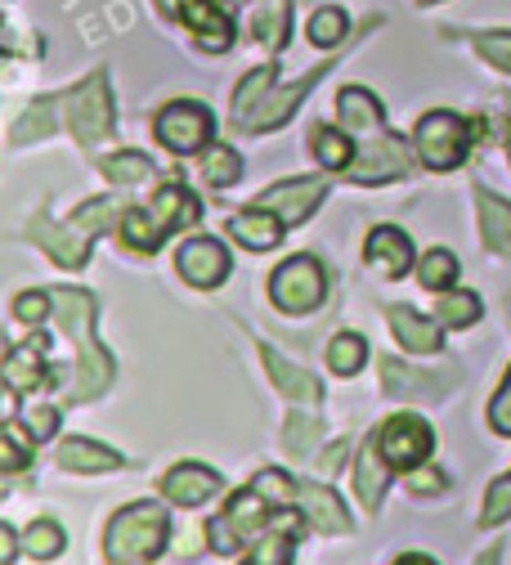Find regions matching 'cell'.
Returning a JSON list of instances; mask_svg holds the SVG:
<instances>
[{"mask_svg": "<svg viewBox=\"0 0 511 565\" xmlns=\"http://www.w3.org/2000/svg\"><path fill=\"white\" fill-rule=\"evenodd\" d=\"M413 145H417V158L430 167V171H454L467 162V149H471V126L449 113V108H435L417 121L413 130Z\"/></svg>", "mask_w": 511, "mask_h": 565, "instance_id": "277c9868", "label": "cell"}, {"mask_svg": "<svg viewBox=\"0 0 511 565\" xmlns=\"http://www.w3.org/2000/svg\"><path fill=\"white\" fill-rule=\"evenodd\" d=\"M158 484H162V493H167L175 508H202L206 499H215V493H221V471H211V467H202V462H180V467H171Z\"/></svg>", "mask_w": 511, "mask_h": 565, "instance_id": "8fae6325", "label": "cell"}, {"mask_svg": "<svg viewBox=\"0 0 511 565\" xmlns=\"http://www.w3.org/2000/svg\"><path fill=\"white\" fill-rule=\"evenodd\" d=\"M28 238H32V243H41V247L50 252V260H54V265H63V269H82V265H86V256H91V247H86V238H82V234L58 230V225H50L45 216H36V221L28 225Z\"/></svg>", "mask_w": 511, "mask_h": 565, "instance_id": "ac0fdd59", "label": "cell"}, {"mask_svg": "<svg viewBox=\"0 0 511 565\" xmlns=\"http://www.w3.org/2000/svg\"><path fill=\"white\" fill-rule=\"evenodd\" d=\"M422 6H435V0H422Z\"/></svg>", "mask_w": 511, "mask_h": 565, "instance_id": "680465c9", "label": "cell"}, {"mask_svg": "<svg viewBox=\"0 0 511 565\" xmlns=\"http://www.w3.org/2000/svg\"><path fill=\"white\" fill-rule=\"evenodd\" d=\"M269 82H274V67H256V73L234 90V121L243 126L252 113H256V104L269 95Z\"/></svg>", "mask_w": 511, "mask_h": 565, "instance_id": "d590c367", "label": "cell"}, {"mask_svg": "<svg viewBox=\"0 0 511 565\" xmlns=\"http://www.w3.org/2000/svg\"><path fill=\"white\" fill-rule=\"evenodd\" d=\"M507 319H511V292H507Z\"/></svg>", "mask_w": 511, "mask_h": 565, "instance_id": "9f6ffc18", "label": "cell"}, {"mask_svg": "<svg viewBox=\"0 0 511 565\" xmlns=\"http://www.w3.org/2000/svg\"><path fill=\"white\" fill-rule=\"evenodd\" d=\"M310 145H315V153H319V162H323L328 171H350V162H354V145H350L341 130H332V126H315V130H310Z\"/></svg>", "mask_w": 511, "mask_h": 565, "instance_id": "83f0119b", "label": "cell"}, {"mask_svg": "<svg viewBox=\"0 0 511 565\" xmlns=\"http://www.w3.org/2000/svg\"><path fill=\"white\" fill-rule=\"evenodd\" d=\"M345 32H350V19L332 6V10H319L315 19H310V45H319V50H332V45H341L345 41Z\"/></svg>", "mask_w": 511, "mask_h": 565, "instance_id": "f35d334b", "label": "cell"}, {"mask_svg": "<svg viewBox=\"0 0 511 565\" xmlns=\"http://www.w3.org/2000/svg\"><path fill=\"white\" fill-rule=\"evenodd\" d=\"M211 130H215V117L202 104H193V99L167 104L158 113V121H153V135L162 139L171 153H198V149H206Z\"/></svg>", "mask_w": 511, "mask_h": 565, "instance_id": "ba28073f", "label": "cell"}, {"mask_svg": "<svg viewBox=\"0 0 511 565\" xmlns=\"http://www.w3.org/2000/svg\"><path fill=\"white\" fill-rule=\"evenodd\" d=\"M113 565H130V561H113Z\"/></svg>", "mask_w": 511, "mask_h": 565, "instance_id": "6f0895ef", "label": "cell"}, {"mask_svg": "<svg viewBox=\"0 0 511 565\" xmlns=\"http://www.w3.org/2000/svg\"><path fill=\"white\" fill-rule=\"evenodd\" d=\"M507 153H511V104H507Z\"/></svg>", "mask_w": 511, "mask_h": 565, "instance_id": "db71d44e", "label": "cell"}, {"mask_svg": "<svg viewBox=\"0 0 511 565\" xmlns=\"http://www.w3.org/2000/svg\"><path fill=\"white\" fill-rule=\"evenodd\" d=\"M121 243L130 252H158L162 225L149 216V211H126V216H121Z\"/></svg>", "mask_w": 511, "mask_h": 565, "instance_id": "1f68e13d", "label": "cell"}, {"mask_svg": "<svg viewBox=\"0 0 511 565\" xmlns=\"http://www.w3.org/2000/svg\"><path fill=\"white\" fill-rule=\"evenodd\" d=\"M0 399H6V391H0Z\"/></svg>", "mask_w": 511, "mask_h": 565, "instance_id": "91938a15", "label": "cell"}, {"mask_svg": "<svg viewBox=\"0 0 511 565\" xmlns=\"http://www.w3.org/2000/svg\"><path fill=\"white\" fill-rule=\"evenodd\" d=\"M63 113H67L72 135H77L86 149H95L99 139H108V130H113V95H108V77L95 73V77H86L77 90H67Z\"/></svg>", "mask_w": 511, "mask_h": 565, "instance_id": "8992f818", "label": "cell"}, {"mask_svg": "<svg viewBox=\"0 0 511 565\" xmlns=\"http://www.w3.org/2000/svg\"><path fill=\"white\" fill-rule=\"evenodd\" d=\"M274 499L260 489V484H247V489H238L234 499H230V508L221 512V516H211L206 521V539H211V547L215 552H238L243 543H256L260 539V530L274 521Z\"/></svg>", "mask_w": 511, "mask_h": 565, "instance_id": "3957f363", "label": "cell"}, {"mask_svg": "<svg viewBox=\"0 0 511 565\" xmlns=\"http://www.w3.org/2000/svg\"><path fill=\"white\" fill-rule=\"evenodd\" d=\"M454 377H426V373H413L408 364L400 360H382V386L391 399H440L449 391Z\"/></svg>", "mask_w": 511, "mask_h": 565, "instance_id": "2e32d148", "label": "cell"}, {"mask_svg": "<svg viewBox=\"0 0 511 565\" xmlns=\"http://www.w3.org/2000/svg\"><path fill=\"white\" fill-rule=\"evenodd\" d=\"M476 50H480L493 67L511 73V32H480V36H476Z\"/></svg>", "mask_w": 511, "mask_h": 565, "instance_id": "f6af8a7d", "label": "cell"}, {"mask_svg": "<svg viewBox=\"0 0 511 565\" xmlns=\"http://www.w3.org/2000/svg\"><path fill=\"white\" fill-rule=\"evenodd\" d=\"M54 108H58V99H36L19 121H14V145H36V139H45L50 130H54Z\"/></svg>", "mask_w": 511, "mask_h": 565, "instance_id": "836d02e7", "label": "cell"}, {"mask_svg": "<svg viewBox=\"0 0 511 565\" xmlns=\"http://www.w3.org/2000/svg\"><path fill=\"white\" fill-rule=\"evenodd\" d=\"M202 175H206V184H215V189H230V184H238V175H243V158H238L230 145H211L206 158H202Z\"/></svg>", "mask_w": 511, "mask_h": 565, "instance_id": "d6a6232c", "label": "cell"}, {"mask_svg": "<svg viewBox=\"0 0 511 565\" xmlns=\"http://www.w3.org/2000/svg\"><path fill=\"white\" fill-rule=\"evenodd\" d=\"M99 171L113 180V184H121V189H130V184H149L153 180V162L143 158V153H113V158H104L99 162Z\"/></svg>", "mask_w": 511, "mask_h": 565, "instance_id": "f546056e", "label": "cell"}, {"mask_svg": "<svg viewBox=\"0 0 511 565\" xmlns=\"http://www.w3.org/2000/svg\"><path fill=\"white\" fill-rule=\"evenodd\" d=\"M287 561H291V534L287 530L278 534V525H274V534L256 539V547L247 556V565H287Z\"/></svg>", "mask_w": 511, "mask_h": 565, "instance_id": "b9f144b4", "label": "cell"}, {"mask_svg": "<svg viewBox=\"0 0 511 565\" xmlns=\"http://www.w3.org/2000/svg\"><path fill=\"white\" fill-rule=\"evenodd\" d=\"M95 297L91 292H82V288H63V292H54V315H58V323L67 328V337L77 341V350H82V377H77V386H72V399L77 404H91V399H99L104 391H108V382H113V360H108V350L95 341Z\"/></svg>", "mask_w": 511, "mask_h": 565, "instance_id": "6da1fadb", "label": "cell"}, {"mask_svg": "<svg viewBox=\"0 0 511 565\" xmlns=\"http://www.w3.org/2000/svg\"><path fill=\"white\" fill-rule=\"evenodd\" d=\"M502 521H511V476H502V480L489 484V499H485V512H480V525L485 530H493Z\"/></svg>", "mask_w": 511, "mask_h": 565, "instance_id": "7bdbcfd3", "label": "cell"}, {"mask_svg": "<svg viewBox=\"0 0 511 565\" xmlns=\"http://www.w3.org/2000/svg\"><path fill=\"white\" fill-rule=\"evenodd\" d=\"M19 556V534L10 525H0V565H14Z\"/></svg>", "mask_w": 511, "mask_h": 565, "instance_id": "f907efd6", "label": "cell"}, {"mask_svg": "<svg viewBox=\"0 0 511 565\" xmlns=\"http://www.w3.org/2000/svg\"><path fill=\"white\" fill-rule=\"evenodd\" d=\"M382 462H386V458H382L377 440L363 445L359 467H354V489H359V503H363V508H377L382 493H386V467H382Z\"/></svg>", "mask_w": 511, "mask_h": 565, "instance_id": "484cf974", "label": "cell"}, {"mask_svg": "<svg viewBox=\"0 0 511 565\" xmlns=\"http://www.w3.org/2000/svg\"><path fill=\"white\" fill-rule=\"evenodd\" d=\"M337 108H341V126L345 130H382V104L377 95L359 90V86H345L337 95Z\"/></svg>", "mask_w": 511, "mask_h": 565, "instance_id": "d4e9b609", "label": "cell"}, {"mask_svg": "<svg viewBox=\"0 0 511 565\" xmlns=\"http://www.w3.org/2000/svg\"><path fill=\"white\" fill-rule=\"evenodd\" d=\"M395 565H435V561H430V556H422V552H408V556H400Z\"/></svg>", "mask_w": 511, "mask_h": 565, "instance_id": "816d5d0a", "label": "cell"}, {"mask_svg": "<svg viewBox=\"0 0 511 565\" xmlns=\"http://www.w3.org/2000/svg\"><path fill=\"white\" fill-rule=\"evenodd\" d=\"M14 355V350H10V341H6V332H0V364H6Z\"/></svg>", "mask_w": 511, "mask_h": 565, "instance_id": "f5cc1de1", "label": "cell"}, {"mask_svg": "<svg viewBox=\"0 0 511 565\" xmlns=\"http://www.w3.org/2000/svg\"><path fill=\"white\" fill-rule=\"evenodd\" d=\"M319 202H323V180H283V184L265 189L256 206L274 211V216H278L283 225H301Z\"/></svg>", "mask_w": 511, "mask_h": 565, "instance_id": "30bf717a", "label": "cell"}, {"mask_svg": "<svg viewBox=\"0 0 511 565\" xmlns=\"http://www.w3.org/2000/svg\"><path fill=\"white\" fill-rule=\"evenodd\" d=\"M476 206H480V234H485V243L498 256H511V202H502L489 189H480Z\"/></svg>", "mask_w": 511, "mask_h": 565, "instance_id": "603a6c76", "label": "cell"}, {"mask_svg": "<svg viewBox=\"0 0 511 565\" xmlns=\"http://www.w3.org/2000/svg\"><path fill=\"white\" fill-rule=\"evenodd\" d=\"M149 216L162 225V234L167 230H180V225H193L198 221V198L189 189H180V184H167V189H158Z\"/></svg>", "mask_w": 511, "mask_h": 565, "instance_id": "cb8c5ba5", "label": "cell"}, {"mask_svg": "<svg viewBox=\"0 0 511 565\" xmlns=\"http://www.w3.org/2000/svg\"><path fill=\"white\" fill-rule=\"evenodd\" d=\"M113 216H126L121 202H113V198H95V202L77 206V216H72V225H77L82 234H104V230L113 225Z\"/></svg>", "mask_w": 511, "mask_h": 565, "instance_id": "74e56055", "label": "cell"}, {"mask_svg": "<svg viewBox=\"0 0 511 565\" xmlns=\"http://www.w3.org/2000/svg\"><path fill=\"white\" fill-rule=\"evenodd\" d=\"M480 319V297L476 292H449L440 301V323L445 328H471Z\"/></svg>", "mask_w": 511, "mask_h": 565, "instance_id": "ab89813d", "label": "cell"}, {"mask_svg": "<svg viewBox=\"0 0 511 565\" xmlns=\"http://www.w3.org/2000/svg\"><path fill=\"white\" fill-rule=\"evenodd\" d=\"M363 252H369V260H373L386 278H400V274L413 269V243H408V234L395 230V225H377V230L369 234V243H363Z\"/></svg>", "mask_w": 511, "mask_h": 565, "instance_id": "9a60e30c", "label": "cell"}, {"mask_svg": "<svg viewBox=\"0 0 511 565\" xmlns=\"http://www.w3.org/2000/svg\"><path fill=\"white\" fill-rule=\"evenodd\" d=\"M260 360H265V369H269V382H274L287 399H297V404H319L323 386H319L315 373H306V369H297V364H287L274 345H260Z\"/></svg>", "mask_w": 511, "mask_h": 565, "instance_id": "e0dca14e", "label": "cell"}, {"mask_svg": "<svg viewBox=\"0 0 511 565\" xmlns=\"http://www.w3.org/2000/svg\"><path fill=\"white\" fill-rule=\"evenodd\" d=\"M445 484H449V476L435 471V467H422V471L408 476V489H413V493H440Z\"/></svg>", "mask_w": 511, "mask_h": 565, "instance_id": "681fc988", "label": "cell"}, {"mask_svg": "<svg viewBox=\"0 0 511 565\" xmlns=\"http://www.w3.org/2000/svg\"><path fill=\"white\" fill-rule=\"evenodd\" d=\"M332 73V63H323V67H315V73L310 77H301L297 86H283L278 95H265L260 104H256V113L243 121L247 130H274V126H283L287 117H291V108H297L315 86H319V77H328Z\"/></svg>", "mask_w": 511, "mask_h": 565, "instance_id": "4fadbf2b", "label": "cell"}, {"mask_svg": "<svg viewBox=\"0 0 511 565\" xmlns=\"http://www.w3.org/2000/svg\"><path fill=\"white\" fill-rule=\"evenodd\" d=\"M180 19L202 36V45L206 50H230V41H234V23L225 19V10L215 6V0H184L180 6Z\"/></svg>", "mask_w": 511, "mask_h": 565, "instance_id": "d6986e66", "label": "cell"}, {"mask_svg": "<svg viewBox=\"0 0 511 565\" xmlns=\"http://www.w3.org/2000/svg\"><path fill=\"white\" fill-rule=\"evenodd\" d=\"M175 269L184 282H193V288H215V282H225V274H230V256L215 238H193L180 247Z\"/></svg>", "mask_w": 511, "mask_h": 565, "instance_id": "7c38bea8", "label": "cell"}, {"mask_svg": "<svg viewBox=\"0 0 511 565\" xmlns=\"http://www.w3.org/2000/svg\"><path fill=\"white\" fill-rule=\"evenodd\" d=\"M363 360H369V341H363L359 332H341V337H332V345H328V364H332L337 377H354V373L363 369Z\"/></svg>", "mask_w": 511, "mask_h": 565, "instance_id": "4dcf8cb0", "label": "cell"}, {"mask_svg": "<svg viewBox=\"0 0 511 565\" xmlns=\"http://www.w3.org/2000/svg\"><path fill=\"white\" fill-rule=\"evenodd\" d=\"M23 547H28L36 561H50V556H58V552H63V530H58L54 521H36V525H28Z\"/></svg>", "mask_w": 511, "mask_h": 565, "instance_id": "60d3db41", "label": "cell"}, {"mask_svg": "<svg viewBox=\"0 0 511 565\" xmlns=\"http://www.w3.org/2000/svg\"><path fill=\"white\" fill-rule=\"evenodd\" d=\"M167 530H171V516H167L162 503H135V508H121V512L108 521L104 552H108V561L143 565V561H153V556L167 547Z\"/></svg>", "mask_w": 511, "mask_h": 565, "instance_id": "7a4b0ae2", "label": "cell"}, {"mask_svg": "<svg viewBox=\"0 0 511 565\" xmlns=\"http://www.w3.org/2000/svg\"><path fill=\"white\" fill-rule=\"evenodd\" d=\"M373 440H377L386 467H395V471H413V467H422V458L435 449V431L426 427L417 413H395V417H386V422H382V431H377Z\"/></svg>", "mask_w": 511, "mask_h": 565, "instance_id": "52a82bcc", "label": "cell"}, {"mask_svg": "<svg viewBox=\"0 0 511 565\" xmlns=\"http://www.w3.org/2000/svg\"><path fill=\"white\" fill-rule=\"evenodd\" d=\"M417 278H422V288H426V292H449L454 282H458V256L445 252V247L426 252L422 265H417Z\"/></svg>", "mask_w": 511, "mask_h": 565, "instance_id": "4316f807", "label": "cell"}, {"mask_svg": "<svg viewBox=\"0 0 511 565\" xmlns=\"http://www.w3.org/2000/svg\"><path fill=\"white\" fill-rule=\"evenodd\" d=\"M58 467L63 471H77V476H91V471H121V454L95 445V440H63L58 449Z\"/></svg>", "mask_w": 511, "mask_h": 565, "instance_id": "7402d4cb", "label": "cell"}, {"mask_svg": "<svg viewBox=\"0 0 511 565\" xmlns=\"http://www.w3.org/2000/svg\"><path fill=\"white\" fill-rule=\"evenodd\" d=\"M287 28H291V6H287V0H278V6H265V10L252 19L256 41H260V45H269V50H283Z\"/></svg>", "mask_w": 511, "mask_h": 565, "instance_id": "e575fe53", "label": "cell"}, {"mask_svg": "<svg viewBox=\"0 0 511 565\" xmlns=\"http://www.w3.org/2000/svg\"><path fill=\"white\" fill-rule=\"evenodd\" d=\"M23 467H28V449L10 431H0V476H14Z\"/></svg>", "mask_w": 511, "mask_h": 565, "instance_id": "7dc6e473", "label": "cell"}, {"mask_svg": "<svg viewBox=\"0 0 511 565\" xmlns=\"http://www.w3.org/2000/svg\"><path fill=\"white\" fill-rule=\"evenodd\" d=\"M480 565H498V552H489V556H480Z\"/></svg>", "mask_w": 511, "mask_h": 565, "instance_id": "11a10c76", "label": "cell"}, {"mask_svg": "<svg viewBox=\"0 0 511 565\" xmlns=\"http://www.w3.org/2000/svg\"><path fill=\"white\" fill-rule=\"evenodd\" d=\"M297 508H301V516H306L319 534H345V530H350V516H345L341 499H337L332 489H323V484L301 480V484H297Z\"/></svg>", "mask_w": 511, "mask_h": 565, "instance_id": "5bb4252c", "label": "cell"}, {"mask_svg": "<svg viewBox=\"0 0 511 565\" xmlns=\"http://www.w3.org/2000/svg\"><path fill=\"white\" fill-rule=\"evenodd\" d=\"M50 306H54V297H45V292H23V297L14 301V315H19L23 323H41Z\"/></svg>", "mask_w": 511, "mask_h": 565, "instance_id": "c3c4849f", "label": "cell"}, {"mask_svg": "<svg viewBox=\"0 0 511 565\" xmlns=\"http://www.w3.org/2000/svg\"><path fill=\"white\" fill-rule=\"evenodd\" d=\"M408 171V153L400 135H377L373 145H363V153L350 162V180L354 184H382Z\"/></svg>", "mask_w": 511, "mask_h": 565, "instance_id": "9c48e42d", "label": "cell"}, {"mask_svg": "<svg viewBox=\"0 0 511 565\" xmlns=\"http://www.w3.org/2000/svg\"><path fill=\"white\" fill-rule=\"evenodd\" d=\"M230 234L243 247H252V252H269L283 238V221L274 216V211H265V206H252V211H238V216L230 221Z\"/></svg>", "mask_w": 511, "mask_h": 565, "instance_id": "44dd1931", "label": "cell"}, {"mask_svg": "<svg viewBox=\"0 0 511 565\" xmlns=\"http://www.w3.org/2000/svg\"><path fill=\"white\" fill-rule=\"evenodd\" d=\"M323 292H328V278H323V265L315 256H291L269 278V297H274V306L283 315H310V310H319Z\"/></svg>", "mask_w": 511, "mask_h": 565, "instance_id": "5b68a950", "label": "cell"}, {"mask_svg": "<svg viewBox=\"0 0 511 565\" xmlns=\"http://www.w3.org/2000/svg\"><path fill=\"white\" fill-rule=\"evenodd\" d=\"M391 328H395L400 345L404 350H417V355H435V350L445 345V332L435 328L426 315L408 310V306H391Z\"/></svg>", "mask_w": 511, "mask_h": 565, "instance_id": "ffe728a7", "label": "cell"}, {"mask_svg": "<svg viewBox=\"0 0 511 565\" xmlns=\"http://www.w3.org/2000/svg\"><path fill=\"white\" fill-rule=\"evenodd\" d=\"M58 422H63V413H58L54 404L23 408V427H28V436H32V440H50V436L58 431Z\"/></svg>", "mask_w": 511, "mask_h": 565, "instance_id": "ee69618b", "label": "cell"}, {"mask_svg": "<svg viewBox=\"0 0 511 565\" xmlns=\"http://www.w3.org/2000/svg\"><path fill=\"white\" fill-rule=\"evenodd\" d=\"M489 422H493L498 436H511V373H507V382L498 386V395L489 404Z\"/></svg>", "mask_w": 511, "mask_h": 565, "instance_id": "bcb514c9", "label": "cell"}, {"mask_svg": "<svg viewBox=\"0 0 511 565\" xmlns=\"http://www.w3.org/2000/svg\"><path fill=\"white\" fill-rule=\"evenodd\" d=\"M283 445H287L291 458H306V454L319 445V422L306 417V413H291V417L283 422Z\"/></svg>", "mask_w": 511, "mask_h": 565, "instance_id": "8d00e7d4", "label": "cell"}, {"mask_svg": "<svg viewBox=\"0 0 511 565\" xmlns=\"http://www.w3.org/2000/svg\"><path fill=\"white\" fill-rule=\"evenodd\" d=\"M41 350H45V337H36L28 350H14V355H10L6 364H0V373H6V382H10L14 391H23V395H28V391L41 382V364H36Z\"/></svg>", "mask_w": 511, "mask_h": 565, "instance_id": "f1b7e54d", "label": "cell"}]
</instances>
